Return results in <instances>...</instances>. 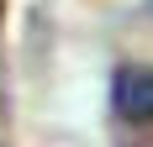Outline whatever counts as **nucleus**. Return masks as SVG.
Segmentation results:
<instances>
[{"label":"nucleus","instance_id":"f257e3e1","mask_svg":"<svg viewBox=\"0 0 153 147\" xmlns=\"http://www.w3.org/2000/svg\"><path fill=\"white\" fill-rule=\"evenodd\" d=\"M111 105L122 121H137V126H153V68H122L111 79Z\"/></svg>","mask_w":153,"mask_h":147}]
</instances>
